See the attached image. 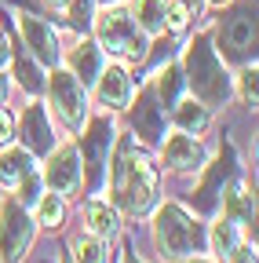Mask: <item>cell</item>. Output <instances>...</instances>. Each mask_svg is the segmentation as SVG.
Instances as JSON below:
<instances>
[{
    "label": "cell",
    "mask_w": 259,
    "mask_h": 263,
    "mask_svg": "<svg viewBox=\"0 0 259 263\" xmlns=\"http://www.w3.org/2000/svg\"><path fill=\"white\" fill-rule=\"evenodd\" d=\"M110 176H113V194H117V205L124 212H146L157 197V168L146 154L135 150V136H124L117 143L113 164H110Z\"/></svg>",
    "instance_id": "cell-1"
},
{
    "label": "cell",
    "mask_w": 259,
    "mask_h": 263,
    "mask_svg": "<svg viewBox=\"0 0 259 263\" xmlns=\"http://www.w3.org/2000/svg\"><path fill=\"white\" fill-rule=\"evenodd\" d=\"M183 81L193 88V95H197L205 106H223L226 103V95H230V77H226L215 48L208 44V37H193V44L186 48Z\"/></svg>",
    "instance_id": "cell-2"
},
{
    "label": "cell",
    "mask_w": 259,
    "mask_h": 263,
    "mask_svg": "<svg viewBox=\"0 0 259 263\" xmlns=\"http://www.w3.org/2000/svg\"><path fill=\"white\" fill-rule=\"evenodd\" d=\"M205 227L193 223L179 205H165L157 212V249L165 256H197L205 252Z\"/></svg>",
    "instance_id": "cell-3"
},
{
    "label": "cell",
    "mask_w": 259,
    "mask_h": 263,
    "mask_svg": "<svg viewBox=\"0 0 259 263\" xmlns=\"http://www.w3.org/2000/svg\"><path fill=\"white\" fill-rule=\"evenodd\" d=\"M95 29H99V48H106L113 55H124V59H143L146 55V37H143V29L135 26V18H132L128 8L110 4L99 15Z\"/></svg>",
    "instance_id": "cell-4"
},
{
    "label": "cell",
    "mask_w": 259,
    "mask_h": 263,
    "mask_svg": "<svg viewBox=\"0 0 259 263\" xmlns=\"http://www.w3.org/2000/svg\"><path fill=\"white\" fill-rule=\"evenodd\" d=\"M219 55L245 66L255 59V0H241L219 26Z\"/></svg>",
    "instance_id": "cell-5"
},
{
    "label": "cell",
    "mask_w": 259,
    "mask_h": 263,
    "mask_svg": "<svg viewBox=\"0 0 259 263\" xmlns=\"http://www.w3.org/2000/svg\"><path fill=\"white\" fill-rule=\"evenodd\" d=\"M33 241V219L26 216V205L8 201L0 212V259L4 263H18Z\"/></svg>",
    "instance_id": "cell-6"
},
{
    "label": "cell",
    "mask_w": 259,
    "mask_h": 263,
    "mask_svg": "<svg viewBox=\"0 0 259 263\" xmlns=\"http://www.w3.org/2000/svg\"><path fill=\"white\" fill-rule=\"evenodd\" d=\"M110 139H113V124L106 117L91 121L88 136H84V146H81L84 150L81 164H88V186L91 190H103V183H106V150H110Z\"/></svg>",
    "instance_id": "cell-7"
},
{
    "label": "cell",
    "mask_w": 259,
    "mask_h": 263,
    "mask_svg": "<svg viewBox=\"0 0 259 263\" xmlns=\"http://www.w3.org/2000/svg\"><path fill=\"white\" fill-rule=\"evenodd\" d=\"M51 103L58 110V117L66 121L70 128H81L84 124V84L70 73V70H58L51 77Z\"/></svg>",
    "instance_id": "cell-8"
},
{
    "label": "cell",
    "mask_w": 259,
    "mask_h": 263,
    "mask_svg": "<svg viewBox=\"0 0 259 263\" xmlns=\"http://www.w3.org/2000/svg\"><path fill=\"white\" fill-rule=\"evenodd\" d=\"M230 172H234V150L226 146L219 154V161L208 168L205 183L193 190V205H197V212H205V216L219 212V197H223V186H226V179H230Z\"/></svg>",
    "instance_id": "cell-9"
},
{
    "label": "cell",
    "mask_w": 259,
    "mask_h": 263,
    "mask_svg": "<svg viewBox=\"0 0 259 263\" xmlns=\"http://www.w3.org/2000/svg\"><path fill=\"white\" fill-rule=\"evenodd\" d=\"M18 26H22L26 48L33 51V59L44 62V66H55L58 62V37H55V29L44 18H37V15H18Z\"/></svg>",
    "instance_id": "cell-10"
},
{
    "label": "cell",
    "mask_w": 259,
    "mask_h": 263,
    "mask_svg": "<svg viewBox=\"0 0 259 263\" xmlns=\"http://www.w3.org/2000/svg\"><path fill=\"white\" fill-rule=\"evenodd\" d=\"M132 128L143 143H161L165 139V106L157 103L153 91H143L135 99V110H132Z\"/></svg>",
    "instance_id": "cell-11"
},
{
    "label": "cell",
    "mask_w": 259,
    "mask_h": 263,
    "mask_svg": "<svg viewBox=\"0 0 259 263\" xmlns=\"http://www.w3.org/2000/svg\"><path fill=\"white\" fill-rule=\"evenodd\" d=\"M77 179H81V154H77V146L55 150V157L48 161V186L55 194H66V190L77 186Z\"/></svg>",
    "instance_id": "cell-12"
},
{
    "label": "cell",
    "mask_w": 259,
    "mask_h": 263,
    "mask_svg": "<svg viewBox=\"0 0 259 263\" xmlns=\"http://www.w3.org/2000/svg\"><path fill=\"white\" fill-rule=\"evenodd\" d=\"M18 132H22V143L29 154H48L55 136H51V124H48V110L44 106H29L18 121Z\"/></svg>",
    "instance_id": "cell-13"
},
{
    "label": "cell",
    "mask_w": 259,
    "mask_h": 263,
    "mask_svg": "<svg viewBox=\"0 0 259 263\" xmlns=\"http://www.w3.org/2000/svg\"><path fill=\"white\" fill-rule=\"evenodd\" d=\"M99 99L103 106H113V110H124L128 103H132V77H128L124 66H106V70H99Z\"/></svg>",
    "instance_id": "cell-14"
},
{
    "label": "cell",
    "mask_w": 259,
    "mask_h": 263,
    "mask_svg": "<svg viewBox=\"0 0 259 263\" xmlns=\"http://www.w3.org/2000/svg\"><path fill=\"white\" fill-rule=\"evenodd\" d=\"M165 164L175 168V172L201 168V164H205V150H201L197 136H186V132H183V136H172L165 143Z\"/></svg>",
    "instance_id": "cell-15"
},
{
    "label": "cell",
    "mask_w": 259,
    "mask_h": 263,
    "mask_svg": "<svg viewBox=\"0 0 259 263\" xmlns=\"http://www.w3.org/2000/svg\"><path fill=\"white\" fill-rule=\"evenodd\" d=\"M103 70V48L95 41H81L70 55V73L81 81V84H95V77H99Z\"/></svg>",
    "instance_id": "cell-16"
},
{
    "label": "cell",
    "mask_w": 259,
    "mask_h": 263,
    "mask_svg": "<svg viewBox=\"0 0 259 263\" xmlns=\"http://www.w3.org/2000/svg\"><path fill=\"white\" fill-rule=\"evenodd\" d=\"M219 205H223V216L230 219V223H237V227H245V223L255 219V201H252V194H248L241 183H234L230 194H223Z\"/></svg>",
    "instance_id": "cell-17"
},
{
    "label": "cell",
    "mask_w": 259,
    "mask_h": 263,
    "mask_svg": "<svg viewBox=\"0 0 259 263\" xmlns=\"http://www.w3.org/2000/svg\"><path fill=\"white\" fill-rule=\"evenodd\" d=\"M88 230H91L95 238H113L117 230H121L117 209L106 205V201H91V205H88Z\"/></svg>",
    "instance_id": "cell-18"
},
{
    "label": "cell",
    "mask_w": 259,
    "mask_h": 263,
    "mask_svg": "<svg viewBox=\"0 0 259 263\" xmlns=\"http://www.w3.org/2000/svg\"><path fill=\"white\" fill-rule=\"evenodd\" d=\"M29 172H33V154L29 150H8L0 157V186H18V179Z\"/></svg>",
    "instance_id": "cell-19"
},
{
    "label": "cell",
    "mask_w": 259,
    "mask_h": 263,
    "mask_svg": "<svg viewBox=\"0 0 259 263\" xmlns=\"http://www.w3.org/2000/svg\"><path fill=\"white\" fill-rule=\"evenodd\" d=\"M165 4L168 0H135L132 4V18L143 33H161L165 29Z\"/></svg>",
    "instance_id": "cell-20"
},
{
    "label": "cell",
    "mask_w": 259,
    "mask_h": 263,
    "mask_svg": "<svg viewBox=\"0 0 259 263\" xmlns=\"http://www.w3.org/2000/svg\"><path fill=\"white\" fill-rule=\"evenodd\" d=\"M175 124L186 132V136H201L208 128V106L205 103H175Z\"/></svg>",
    "instance_id": "cell-21"
},
{
    "label": "cell",
    "mask_w": 259,
    "mask_h": 263,
    "mask_svg": "<svg viewBox=\"0 0 259 263\" xmlns=\"http://www.w3.org/2000/svg\"><path fill=\"white\" fill-rule=\"evenodd\" d=\"M15 73H18V84H22L29 95H41V91L48 88V81H44V73H41V66L29 59L26 51L15 55Z\"/></svg>",
    "instance_id": "cell-22"
},
{
    "label": "cell",
    "mask_w": 259,
    "mask_h": 263,
    "mask_svg": "<svg viewBox=\"0 0 259 263\" xmlns=\"http://www.w3.org/2000/svg\"><path fill=\"white\" fill-rule=\"evenodd\" d=\"M183 70H179V66H165V73H161V81H157V103L161 106H175L179 103V95H183Z\"/></svg>",
    "instance_id": "cell-23"
},
{
    "label": "cell",
    "mask_w": 259,
    "mask_h": 263,
    "mask_svg": "<svg viewBox=\"0 0 259 263\" xmlns=\"http://www.w3.org/2000/svg\"><path fill=\"white\" fill-rule=\"evenodd\" d=\"M70 249H73V252H70L73 263H110L106 245H103V241H95V238H77Z\"/></svg>",
    "instance_id": "cell-24"
},
{
    "label": "cell",
    "mask_w": 259,
    "mask_h": 263,
    "mask_svg": "<svg viewBox=\"0 0 259 263\" xmlns=\"http://www.w3.org/2000/svg\"><path fill=\"white\" fill-rule=\"evenodd\" d=\"M212 245H215V252L226 259L241 241H237V223H230V219H223V223H215V230H212Z\"/></svg>",
    "instance_id": "cell-25"
},
{
    "label": "cell",
    "mask_w": 259,
    "mask_h": 263,
    "mask_svg": "<svg viewBox=\"0 0 259 263\" xmlns=\"http://www.w3.org/2000/svg\"><path fill=\"white\" fill-rule=\"evenodd\" d=\"M41 190H44V179L37 176V168L18 179V205H37L41 201Z\"/></svg>",
    "instance_id": "cell-26"
},
{
    "label": "cell",
    "mask_w": 259,
    "mask_h": 263,
    "mask_svg": "<svg viewBox=\"0 0 259 263\" xmlns=\"http://www.w3.org/2000/svg\"><path fill=\"white\" fill-rule=\"evenodd\" d=\"M37 212H41V223H44V227H58L66 209H62V197H58V194H48V197H41V201H37Z\"/></svg>",
    "instance_id": "cell-27"
},
{
    "label": "cell",
    "mask_w": 259,
    "mask_h": 263,
    "mask_svg": "<svg viewBox=\"0 0 259 263\" xmlns=\"http://www.w3.org/2000/svg\"><path fill=\"white\" fill-rule=\"evenodd\" d=\"M193 18V11H190V4L186 0H172V4H165V26L168 29H186V22Z\"/></svg>",
    "instance_id": "cell-28"
},
{
    "label": "cell",
    "mask_w": 259,
    "mask_h": 263,
    "mask_svg": "<svg viewBox=\"0 0 259 263\" xmlns=\"http://www.w3.org/2000/svg\"><path fill=\"white\" fill-rule=\"evenodd\" d=\"M241 99H245L248 106H255V66L241 73Z\"/></svg>",
    "instance_id": "cell-29"
},
{
    "label": "cell",
    "mask_w": 259,
    "mask_h": 263,
    "mask_svg": "<svg viewBox=\"0 0 259 263\" xmlns=\"http://www.w3.org/2000/svg\"><path fill=\"white\" fill-rule=\"evenodd\" d=\"M226 263H255V252H252V249H245V245H237L230 256H226Z\"/></svg>",
    "instance_id": "cell-30"
},
{
    "label": "cell",
    "mask_w": 259,
    "mask_h": 263,
    "mask_svg": "<svg viewBox=\"0 0 259 263\" xmlns=\"http://www.w3.org/2000/svg\"><path fill=\"white\" fill-rule=\"evenodd\" d=\"M11 128H15L11 114H8V110H0V146H4V143L11 139Z\"/></svg>",
    "instance_id": "cell-31"
},
{
    "label": "cell",
    "mask_w": 259,
    "mask_h": 263,
    "mask_svg": "<svg viewBox=\"0 0 259 263\" xmlns=\"http://www.w3.org/2000/svg\"><path fill=\"white\" fill-rule=\"evenodd\" d=\"M11 62V48H8V37H4V29H0V66H8Z\"/></svg>",
    "instance_id": "cell-32"
},
{
    "label": "cell",
    "mask_w": 259,
    "mask_h": 263,
    "mask_svg": "<svg viewBox=\"0 0 259 263\" xmlns=\"http://www.w3.org/2000/svg\"><path fill=\"white\" fill-rule=\"evenodd\" d=\"M44 4H48V8H55V11H62V8H70L73 0H44Z\"/></svg>",
    "instance_id": "cell-33"
},
{
    "label": "cell",
    "mask_w": 259,
    "mask_h": 263,
    "mask_svg": "<svg viewBox=\"0 0 259 263\" xmlns=\"http://www.w3.org/2000/svg\"><path fill=\"white\" fill-rule=\"evenodd\" d=\"M4 91H8V84H4V77H0V99H4Z\"/></svg>",
    "instance_id": "cell-34"
},
{
    "label": "cell",
    "mask_w": 259,
    "mask_h": 263,
    "mask_svg": "<svg viewBox=\"0 0 259 263\" xmlns=\"http://www.w3.org/2000/svg\"><path fill=\"white\" fill-rule=\"evenodd\" d=\"M186 263H208V259H201V256H193V259H186Z\"/></svg>",
    "instance_id": "cell-35"
},
{
    "label": "cell",
    "mask_w": 259,
    "mask_h": 263,
    "mask_svg": "<svg viewBox=\"0 0 259 263\" xmlns=\"http://www.w3.org/2000/svg\"><path fill=\"white\" fill-rule=\"evenodd\" d=\"M124 263H143V259H135V256H128V259H124Z\"/></svg>",
    "instance_id": "cell-36"
},
{
    "label": "cell",
    "mask_w": 259,
    "mask_h": 263,
    "mask_svg": "<svg viewBox=\"0 0 259 263\" xmlns=\"http://www.w3.org/2000/svg\"><path fill=\"white\" fill-rule=\"evenodd\" d=\"M208 4H226V0H208Z\"/></svg>",
    "instance_id": "cell-37"
},
{
    "label": "cell",
    "mask_w": 259,
    "mask_h": 263,
    "mask_svg": "<svg viewBox=\"0 0 259 263\" xmlns=\"http://www.w3.org/2000/svg\"><path fill=\"white\" fill-rule=\"evenodd\" d=\"M99 4H117V0H99Z\"/></svg>",
    "instance_id": "cell-38"
},
{
    "label": "cell",
    "mask_w": 259,
    "mask_h": 263,
    "mask_svg": "<svg viewBox=\"0 0 259 263\" xmlns=\"http://www.w3.org/2000/svg\"><path fill=\"white\" fill-rule=\"evenodd\" d=\"M62 263H73V259H70V256H66V259H62Z\"/></svg>",
    "instance_id": "cell-39"
}]
</instances>
